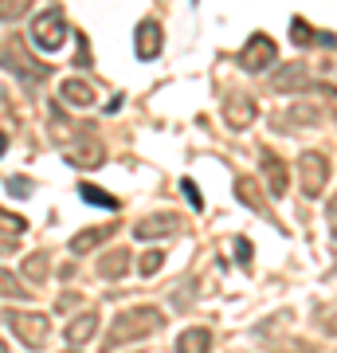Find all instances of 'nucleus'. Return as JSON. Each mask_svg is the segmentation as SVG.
<instances>
[{
	"label": "nucleus",
	"mask_w": 337,
	"mask_h": 353,
	"mask_svg": "<svg viewBox=\"0 0 337 353\" xmlns=\"http://www.w3.org/2000/svg\"><path fill=\"white\" fill-rule=\"evenodd\" d=\"M0 67H8L12 75H20V79H43L48 75V67L43 63H36V59H28L24 55V48H20V39H4L0 43Z\"/></svg>",
	"instance_id": "f03ea898"
},
{
	"label": "nucleus",
	"mask_w": 337,
	"mask_h": 353,
	"mask_svg": "<svg viewBox=\"0 0 337 353\" xmlns=\"http://www.w3.org/2000/svg\"><path fill=\"white\" fill-rule=\"evenodd\" d=\"M4 228H8V232H12V236H20V232H24V220H20V216H12V212H4V208H0V232H4Z\"/></svg>",
	"instance_id": "f3484780"
},
{
	"label": "nucleus",
	"mask_w": 337,
	"mask_h": 353,
	"mask_svg": "<svg viewBox=\"0 0 337 353\" xmlns=\"http://www.w3.org/2000/svg\"><path fill=\"white\" fill-rule=\"evenodd\" d=\"M8 150V134H4V130H0V153Z\"/></svg>",
	"instance_id": "aec40b11"
},
{
	"label": "nucleus",
	"mask_w": 337,
	"mask_h": 353,
	"mask_svg": "<svg viewBox=\"0 0 337 353\" xmlns=\"http://www.w3.org/2000/svg\"><path fill=\"white\" fill-rule=\"evenodd\" d=\"M173 228H176L173 216H165V220H145V224H138V236L150 240V236H157V232H173Z\"/></svg>",
	"instance_id": "f8f14e48"
},
{
	"label": "nucleus",
	"mask_w": 337,
	"mask_h": 353,
	"mask_svg": "<svg viewBox=\"0 0 337 353\" xmlns=\"http://www.w3.org/2000/svg\"><path fill=\"white\" fill-rule=\"evenodd\" d=\"M24 275L32 279V283H43V275H48V259H43V255H32V259L24 263Z\"/></svg>",
	"instance_id": "4468645a"
},
{
	"label": "nucleus",
	"mask_w": 337,
	"mask_h": 353,
	"mask_svg": "<svg viewBox=\"0 0 337 353\" xmlns=\"http://www.w3.org/2000/svg\"><path fill=\"white\" fill-rule=\"evenodd\" d=\"M0 294H4V299H32V290L20 287V279H16L12 271H4V267H0Z\"/></svg>",
	"instance_id": "9d476101"
},
{
	"label": "nucleus",
	"mask_w": 337,
	"mask_h": 353,
	"mask_svg": "<svg viewBox=\"0 0 337 353\" xmlns=\"http://www.w3.org/2000/svg\"><path fill=\"white\" fill-rule=\"evenodd\" d=\"M110 232H114L110 224H106V228H90V232H79L75 240H71V255H87L90 248H94V243H102Z\"/></svg>",
	"instance_id": "423d86ee"
},
{
	"label": "nucleus",
	"mask_w": 337,
	"mask_h": 353,
	"mask_svg": "<svg viewBox=\"0 0 337 353\" xmlns=\"http://www.w3.org/2000/svg\"><path fill=\"white\" fill-rule=\"evenodd\" d=\"M4 322H8V330H12L16 338L24 341V345H43V338H48V318L43 314H20V310H4Z\"/></svg>",
	"instance_id": "7ed1b4c3"
},
{
	"label": "nucleus",
	"mask_w": 337,
	"mask_h": 353,
	"mask_svg": "<svg viewBox=\"0 0 337 353\" xmlns=\"http://www.w3.org/2000/svg\"><path fill=\"white\" fill-rule=\"evenodd\" d=\"M271 59H275V48H271V39H263V36H259V51H255V43L243 51V63H247V71H263L259 63H271Z\"/></svg>",
	"instance_id": "6e6552de"
},
{
	"label": "nucleus",
	"mask_w": 337,
	"mask_h": 353,
	"mask_svg": "<svg viewBox=\"0 0 337 353\" xmlns=\"http://www.w3.org/2000/svg\"><path fill=\"white\" fill-rule=\"evenodd\" d=\"M200 345H208V334L204 330H188L185 338H181V350H200Z\"/></svg>",
	"instance_id": "dca6fc26"
},
{
	"label": "nucleus",
	"mask_w": 337,
	"mask_h": 353,
	"mask_svg": "<svg viewBox=\"0 0 337 353\" xmlns=\"http://www.w3.org/2000/svg\"><path fill=\"white\" fill-rule=\"evenodd\" d=\"M59 94L67 102H75V106H90L94 102V90L87 87V83H79V79H63L59 83Z\"/></svg>",
	"instance_id": "39448f33"
},
{
	"label": "nucleus",
	"mask_w": 337,
	"mask_h": 353,
	"mask_svg": "<svg viewBox=\"0 0 337 353\" xmlns=\"http://www.w3.org/2000/svg\"><path fill=\"white\" fill-rule=\"evenodd\" d=\"M28 39L36 43V48L43 51H59L63 43H67V20H63V8H43V12L32 20V32H28Z\"/></svg>",
	"instance_id": "f257e3e1"
},
{
	"label": "nucleus",
	"mask_w": 337,
	"mask_h": 353,
	"mask_svg": "<svg viewBox=\"0 0 337 353\" xmlns=\"http://www.w3.org/2000/svg\"><path fill=\"white\" fill-rule=\"evenodd\" d=\"M157 267H161V252H150L145 259H141V275H153Z\"/></svg>",
	"instance_id": "a211bd4d"
},
{
	"label": "nucleus",
	"mask_w": 337,
	"mask_h": 353,
	"mask_svg": "<svg viewBox=\"0 0 337 353\" xmlns=\"http://www.w3.org/2000/svg\"><path fill=\"white\" fill-rule=\"evenodd\" d=\"M94 326H99V314H83L79 322H71L67 326V345H83L94 334Z\"/></svg>",
	"instance_id": "0eeeda50"
},
{
	"label": "nucleus",
	"mask_w": 337,
	"mask_h": 353,
	"mask_svg": "<svg viewBox=\"0 0 337 353\" xmlns=\"http://www.w3.org/2000/svg\"><path fill=\"white\" fill-rule=\"evenodd\" d=\"M32 4H36V0H0V20H4V24H12V20H20Z\"/></svg>",
	"instance_id": "9b49d317"
},
{
	"label": "nucleus",
	"mask_w": 337,
	"mask_h": 353,
	"mask_svg": "<svg viewBox=\"0 0 337 353\" xmlns=\"http://www.w3.org/2000/svg\"><path fill=\"white\" fill-rule=\"evenodd\" d=\"M4 189L12 192V196H32V181H28V176H8Z\"/></svg>",
	"instance_id": "2eb2a0df"
},
{
	"label": "nucleus",
	"mask_w": 337,
	"mask_h": 353,
	"mask_svg": "<svg viewBox=\"0 0 337 353\" xmlns=\"http://www.w3.org/2000/svg\"><path fill=\"white\" fill-rule=\"evenodd\" d=\"M157 51H161V28L153 24V20H145L138 28V55L141 59H153Z\"/></svg>",
	"instance_id": "20e7f679"
},
{
	"label": "nucleus",
	"mask_w": 337,
	"mask_h": 353,
	"mask_svg": "<svg viewBox=\"0 0 337 353\" xmlns=\"http://www.w3.org/2000/svg\"><path fill=\"white\" fill-rule=\"evenodd\" d=\"M181 189H185V196H188V204H192V208H200V204H204V201H200V189L192 185V181H185Z\"/></svg>",
	"instance_id": "6ab92c4d"
},
{
	"label": "nucleus",
	"mask_w": 337,
	"mask_h": 353,
	"mask_svg": "<svg viewBox=\"0 0 337 353\" xmlns=\"http://www.w3.org/2000/svg\"><path fill=\"white\" fill-rule=\"evenodd\" d=\"M125 267H130V252H110V255L99 263V275H102V279H118Z\"/></svg>",
	"instance_id": "1a4fd4ad"
},
{
	"label": "nucleus",
	"mask_w": 337,
	"mask_h": 353,
	"mask_svg": "<svg viewBox=\"0 0 337 353\" xmlns=\"http://www.w3.org/2000/svg\"><path fill=\"white\" fill-rule=\"evenodd\" d=\"M79 192H83V201H87V204H102V208H118V201H114V196H106L102 189H94V185H79Z\"/></svg>",
	"instance_id": "ddd939ff"
}]
</instances>
